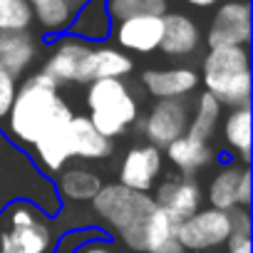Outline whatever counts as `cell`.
I'll use <instances>...</instances> for the list:
<instances>
[{
	"instance_id": "cell-1",
	"label": "cell",
	"mask_w": 253,
	"mask_h": 253,
	"mask_svg": "<svg viewBox=\"0 0 253 253\" xmlns=\"http://www.w3.org/2000/svg\"><path fill=\"white\" fill-rule=\"evenodd\" d=\"M5 119L8 132L15 142L35 147L40 139L67 129L72 109L60 97L57 84L47 80L42 72H38L18 87L13 107Z\"/></svg>"
},
{
	"instance_id": "cell-2",
	"label": "cell",
	"mask_w": 253,
	"mask_h": 253,
	"mask_svg": "<svg viewBox=\"0 0 253 253\" xmlns=\"http://www.w3.org/2000/svg\"><path fill=\"white\" fill-rule=\"evenodd\" d=\"M15 199L35 201L38 211L55 216L60 211V196L55 184L35 167V162L0 137V209Z\"/></svg>"
},
{
	"instance_id": "cell-3",
	"label": "cell",
	"mask_w": 253,
	"mask_h": 253,
	"mask_svg": "<svg viewBox=\"0 0 253 253\" xmlns=\"http://www.w3.org/2000/svg\"><path fill=\"white\" fill-rule=\"evenodd\" d=\"M201 82L221 107H248L251 55L248 47H209L201 62Z\"/></svg>"
},
{
	"instance_id": "cell-4",
	"label": "cell",
	"mask_w": 253,
	"mask_h": 253,
	"mask_svg": "<svg viewBox=\"0 0 253 253\" xmlns=\"http://www.w3.org/2000/svg\"><path fill=\"white\" fill-rule=\"evenodd\" d=\"M92 204H94L97 216L102 221H107L132 251L139 253L144 226H147L152 211L157 209L154 199L149 194L132 191L122 184H107L97 191Z\"/></svg>"
},
{
	"instance_id": "cell-5",
	"label": "cell",
	"mask_w": 253,
	"mask_h": 253,
	"mask_svg": "<svg viewBox=\"0 0 253 253\" xmlns=\"http://www.w3.org/2000/svg\"><path fill=\"white\" fill-rule=\"evenodd\" d=\"M87 119L107 139L122 137L139 117V104L134 92L124 80H97L87 84Z\"/></svg>"
},
{
	"instance_id": "cell-6",
	"label": "cell",
	"mask_w": 253,
	"mask_h": 253,
	"mask_svg": "<svg viewBox=\"0 0 253 253\" xmlns=\"http://www.w3.org/2000/svg\"><path fill=\"white\" fill-rule=\"evenodd\" d=\"M231 236V216L218 209H199L194 216L176 226V243L184 251H209L218 248Z\"/></svg>"
},
{
	"instance_id": "cell-7",
	"label": "cell",
	"mask_w": 253,
	"mask_h": 253,
	"mask_svg": "<svg viewBox=\"0 0 253 253\" xmlns=\"http://www.w3.org/2000/svg\"><path fill=\"white\" fill-rule=\"evenodd\" d=\"M209 47H248L251 42V5L246 0H226L213 13L206 33Z\"/></svg>"
},
{
	"instance_id": "cell-8",
	"label": "cell",
	"mask_w": 253,
	"mask_h": 253,
	"mask_svg": "<svg viewBox=\"0 0 253 253\" xmlns=\"http://www.w3.org/2000/svg\"><path fill=\"white\" fill-rule=\"evenodd\" d=\"M189 104L184 99H157L144 119V137L152 147H169L174 139L186 134Z\"/></svg>"
},
{
	"instance_id": "cell-9",
	"label": "cell",
	"mask_w": 253,
	"mask_h": 253,
	"mask_svg": "<svg viewBox=\"0 0 253 253\" xmlns=\"http://www.w3.org/2000/svg\"><path fill=\"white\" fill-rule=\"evenodd\" d=\"M152 199L164 213H169L176 223H181L184 218L194 216L201 209L204 194L194 176L181 174V176H171V179L162 181L157 186V196H152Z\"/></svg>"
},
{
	"instance_id": "cell-10",
	"label": "cell",
	"mask_w": 253,
	"mask_h": 253,
	"mask_svg": "<svg viewBox=\"0 0 253 253\" xmlns=\"http://www.w3.org/2000/svg\"><path fill=\"white\" fill-rule=\"evenodd\" d=\"M162 174V152L152 144L147 147H132L124 154L122 167H119V184L132 189V191H142L149 194L157 184Z\"/></svg>"
},
{
	"instance_id": "cell-11",
	"label": "cell",
	"mask_w": 253,
	"mask_h": 253,
	"mask_svg": "<svg viewBox=\"0 0 253 253\" xmlns=\"http://www.w3.org/2000/svg\"><path fill=\"white\" fill-rule=\"evenodd\" d=\"M92 45L77 40V38H62L55 50L50 52L45 67H42V75L47 80H52L57 87L60 84H70V82H77L80 84V77H82V67H84V60L89 55Z\"/></svg>"
},
{
	"instance_id": "cell-12",
	"label": "cell",
	"mask_w": 253,
	"mask_h": 253,
	"mask_svg": "<svg viewBox=\"0 0 253 253\" xmlns=\"http://www.w3.org/2000/svg\"><path fill=\"white\" fill-rule=\"evenodd\" d=\"M117 45L129 52H139V55H149L154 50H159L162 45V35H164V20L157 15H142V18H129L117 23V28L112 30Z\"/></svg>"
},
{
	"instance_id": "cell-13",
	"label": "cell",
	"mask_w": 253,
	"mask_h": 253,
	"mask_svg": "<svg viewBox=\"0 0 253 253\" xmlns=\"http://www.w3.org/2000/svg\"><path fill=\"white\" fill-rule=\"evenodd\" d=\"M67 154L70 159L99 162L112 154V139L102 137L84 114H72L67 124Z\"/></svg>"
},
{
	"instance_id": "cell-14",
	"label": "cell",
	"mask_w": 253,
	"mask_h": 253,
	"mask_svg": "<svg viewBox=\"0 0 253 253\" xmlns=\"http://www.w3.org/2000/svg\"><path fill=\"white\" fill-rule=\"evenodd\" d=\"M142 84L157 99H184L199 87V75L191 67L147 70L142 75Z\"/></svg>"
},
{
	"instance_id": "cell-15",
	"label": "cell",
	"mask_w": 253,
	"mask_h": 253,
	"mask_svg": "<svg viewBox=\"0 0 253 253\" xmlns=\"http://www.w3.org/2000/svg\"><path fill=\"white\" fill-rule=\"evenodd\" d=\"M132 70H134V62L126 52H122L119 47L97 45L89 50V55L84 60L80 84H89L97 80H124Z\"/></svg>"
},
{
	"instance_id": "cell-16",
	"label": "cell",
	"mask_w": 253,
	"mask_h": 253,
	"mask_svg": "<svg viewBox=\"0 0 253 253\" xmlns=\"http://www.w3.org/2000/svg\"><path fill=\"white\" fill-rule=\"evenodd\" d=\"M164 35L159 50L169 57H186L199 50L201 45V30L199 25L184 15V13H164Z\"/></svg>"
},
{
	"instance_id": "cell-17",
	"label": "cell",
	"mask_w": 253,
	"mask_h": 253,
	"mask_svg": "<svg viewBox=\"0 0 253 253\" xmlns=\"http://www.w3.org/2000/svg\"><path fill=\"white\" fill-rule=\"evenodd\" d=\"M112 18L107 10V0H87V3L72 15L70 23V38H77L87 45L104 42L112 35Z\"/></svg>"
},
{
	"instance_id": "cell-18",
	"label": "cell",
	"mask_w": 253,
	"mask_h": 253,
	"mask_svg": "<svg viewBox=\"0 0 253 253\" xmlns=\"http://www.w3.org/2000/svg\"><path fill=\"white\" fill-rule=\"evenodd\" d=\"M52 233L42 218L28 226H10L0 233V253H50Z\"/></svg>"
},
{
	"instance_id": "cell-19",
	"label": "cell",
	"mask_w": 253,
	"mask_h": 253,
	"mask_svg": "<svg viewBox=\"0 0 253 253\" xmlns=\"http://www.w3.org/2000/svg\"><path fill=\"white\" fill-rule=\"evenodd\" d=\"M167 149V159L171 162V167H176L181 174L191 176L199 169L209 167L213 162V149L209 147V142H199L194 137H179L174 139Z\"/></svg>"
},
{
	"instance_id": "cell-20",
	"label": "cell",
	"mask_w": 253,
	"mask_h": 253,
	"mask_svg": "<svg viewBox=\"0 0 253 253\" xmlns=\"http://www.w3.org/2000/svg\"><path fill=\"white\" fill-rule=\"evenodd\" d=\"M243 169L246 167H236V164H228V167L218 169V174L209 184V204H211V209H218V211L238 209V184H241Z\"/></svg>"
},
{
	"instance_id": "cell-21",
	"label": "cell",
	"mask_w": 253,
	"mask_h": 253,
	"mask_svg": "<svg viewBox=\"0 0 253 253\" xmlns=\"http://www.w3.org/2000/svg\"><path fill=\"white\" fill-rule=\"evenodd\" d=\"M33 10V20L47 33V35H60L70 28L72 23V10L65 0H28Z\"/></svg>"
},
{
	"instance_id": "cell-22",
	"label": "cell",
	"mask_w": 253,
	"mask_h": 253,
	"mask_svg": "<svg viewBox=\"0 0 253 253\" xmlns=\"http://www.w3.org/2000/svg\"><path fill=\"white\" fill-rule=\"evenodd\" d=\"M57 189L70 201H92L97 196V191L102 189V181L94 171L75 167V169H67V171L60 174Z\"/></svg>"
},
{
	"instance_id": "cell-23",
	"label": "cell",
	"mask_w": 253,
	"mask_h": 253,
	"mask_svg": "<svg viewBox=\"0 0 253 253\" xmlns=\"http://www.w3.org/2000/svg\"><path fill=\"white\" fill-rule=\"evenodd\" d=\"M223 139L231 149L241 152V159L248 164L251 159V109L236 107L223 119Z\"/></svg>"
},
{
	"instance_id": "cell-24",
	"label": "cell",
	"mask_w": 253,
	"mask_h": 253,
	"mask_svg": "<svg viewBox=\"0 0 253 253\" xmlns=\"http://www.w3.org/2000/svg\"><path fill=\"white\" fill-rule=\"evenodd\" d=\"M218 119H221V104L209 92H204L196 102L194 117H189L186 137H194L199 142H209L211 134L216 132V126H218Z\"/></svg>"
},
{
	"instance_id": "cell-25",
	"label": "cell",
	"mask_w": 253,
	"mask_h": 253,
	"mask_svg": "<svg viewBox=\"0 0 253 253\" xmlns=\"http://www.w3.org/2000/svg\"><path fill=\"white\" fill-rule=\"evenodd\" d=\"M109 18L122 23L129 18H142V15H157L162 18L167 13V0H107Z\"/></svg>"
},
{
	"instance_id": "cell-26",
	"label": "cell",
	"mask_w": 253,
	"mask_h": 253,
	"mask_svg": "<svg viewBox=\"0 0 253 253\" xmlns=\"http://www.w3.org/2000/svg\"><path fill=\"white\" fill-rule=\"evenodd\" d=\"M33 10L28 0H0V30L5 33H30Z\"/></svg>"
},
{
	"instance_id": "cell-27",
	"label": "cell",
	"mask_w": 253,
	"mask_h": 253,
	"mask_svg": "<svg viewBox=\"0 0 253 253\" xmlns=\"http://www.w3.org/2000/svg\"><path fill=\"white\" fill-rule=\"evenodd\" d=\"M231 216V236H228V251L238 248L243 243H251V218H248V209H233L228 211Z\"/></svg>"
},
{
	"instance_id": "cell-28",
	"label": "cell",
	"mask_w": 253,
	"mask_h": 253,
	"mask_svg": "<svg viewBox=\"0 0 253 253\" xmlns=\"http://www.w3.org/2000/svg\"><path fill=\"white\" fill-rule=\"evenodd\" d=\"M15 92H18V80L0 67V119L8 117L13 99H15Z\"/></svg>"
},
{
	"instance_id": "cell-29",
	"label": "cell",
	"mask_w": 253,
	"mask_h": 253,
	"mask_svg": "<svg viewBox=\"0 0 253 253\" xmlns=\"http://www.w3.org/2000/svg\"><path fill=\"white\" fill-rule=\"evenodd\" d=\"M25 42H33L30 33H5V30H0V57L13 52V50H18Z\"/></svg>"
},
{
	"instance_id": "cell-30",
	"label": "cell",
	"mask_w": 253,
	"mask_h": 253,
	"mask_svg": "<svg viewBox=\"0 0 253 253\" xmlns=\"http://www.w3.org/2000/svg\"><path fill=\"white\" fill-rule=\"evenodd\" d=\"M238 206L248 209L251 206V169L246 167L241 174V184H238Z\"/></svg>"
},
{
	"instance_id": "cell-31",
	"label": "cell",
	"mask_w": 253,
	"mask_h": 253,
	"mask_svg": "<svg viewBox=\"0 0 253 253\" xmlns=\"http://www.w3.org/2000/svg\"><path fill=\"white\" fill-rule=\"evenodd\" d=\"M75 253H114L107 243H87V246H82V248H77Z\"/></svg>"
},
{
	"instance_id": "cell-32",
	"label": "cell",
	"mask_w": 253,
	"mask_h": 253,
	"mask_svg": "<svg viewBox=\"0 0 253 253\" xmlns=\"http://www.w3.org/2000/svg\"><path fill=\"white\" fill-rule=\"evenodd\" d=\"M184 3H189V5H194V8H213L218 0H184Z\"/></svg>"
},
{
	"instance_id": "cell-33",
	"label": "cell",
	"mask_w": 253,
	"mask_h": 253,
	"mask_svg": "<svg viewBox=\"0 0 253 253\" xmlns=\"http://www.w3.org/2000/svg\"><path fill=\"white\" fill-rule=\"evenodd\" d=\"M157 253H184V248H181L176 241H171V243H167L164 248H159Z\"/></svg>"
},
{
	"instance_id": "cell-34",
	"label": "cell",
	"mask_w": 253,
	"mask_h": 253,
	"mask_svg": "<svg viewBox=\"0 0 253 253\" xmlns=\"http://www.w3.org/2000/svg\"><path fill=\"white\" fill-rule=\"evenodd\" d=\"M65 3L70 5V10H72V13H77V10H80L84 3H87V0H65Z\"/></svg>"
},
{
	"instance_id": "cell-35",
	"label": "cell",
	"mask_w": 253,
	"mask_h": 253,
	"mask_svg": "<svg viewBox=\"0 0 253 253\" xmlns=\"http://www.w3.org/2000/svg\"><path fill=\"white\" fill-rule=\"evenodd\" d=\"M228 253H251V243H243V246H238V248H231Z\"/></svg>"
}]
</instances>
